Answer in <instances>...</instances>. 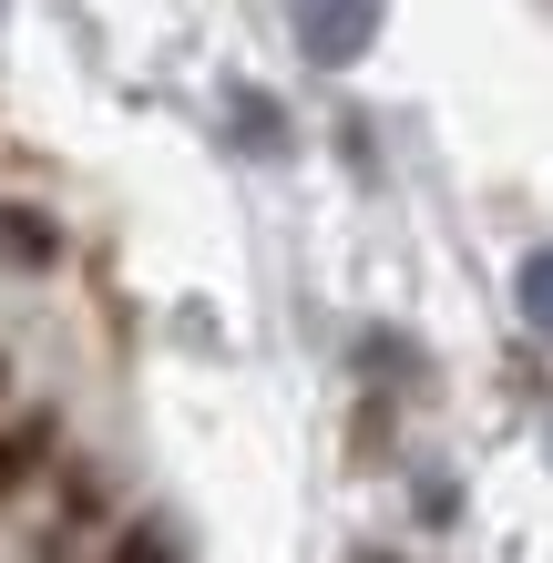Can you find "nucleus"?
<instances>
[{
  "label": "nucleus",
  "instance_id": "obj_2",
  "mask_svg": "<svg viewBox=\"0 0 553 563\" xmlns=\"http://www.w3.org/2000/svg\"><path fill=\"white\" fill-rule=\"evenodd\" d=\"M62 256V225L31 216V206H0V267H52Z\"/></svg>",
  "mask_w": 553,
  "mask_h": 563
},
{
  "label": "nucleus",
  "instance_id": "obj_6",
  "mask_svg": "<svg viewBox=\"0 0 553 563\" xmlns=\"http://www.w3.org/2000/svg\"><path fill=\"white\" fill-rule=\"evenodd\" d=\"M360 563H389V553H360Z\"/></svg>",
  "mask_w": 553,
  "mask_h": 563
},
{
  "label": "nucleus",
  "instance_id": "obj_5",
  "mask_svg": "<svg viewBox=\"0 0 553 563\" xmlns=\"http://www.w3.org/2000/svg\"><path fill=\"white\" fill-rule=\"evenodd\" d=\"M103 563H175V543H165V533H154V522H144V533H123V543H113Z\"/></svg>",
  "mask_w": 553,
  "mask_h": 563
},
{
  "label": "nucleus",
  "instance_id": "obj_7",
  "mask_svg": "<svg viewBox=\"0 0 553 563\" xmlns=\"http://www.w3.org/2000/svg\"><path fill=\"white\" fill-rule=\"evenodd\" d=\"M0 379H11V369H0Z\"/></svg>",
  "mask_w": 553,
  "mask_h": 563
},
{
  "label": "nucleus",
  "instance_id": "obj_3",
  "mask_svg": "<svg viewBox=\"0 0 553 563\" xmlns=\"http://www.w3.org/2000/svg\"><path fill=\"white\" fill-rule=\"evenodd\" d=\"M42 451H52V420H11V430H0V503L42 472Z\"/></svg>",
  "mask_w": 553,
  "mask_h": 563
},
{
  "label": "nucleus",
  "instance_id": "obj_4",
  "mask_svg": "<svg viewBox=\"0 0 553 563\" xmlns=\"http://www.w3.org/2000/svg\"><path fill=\"white\" fill-rule=\"evenodd\" d=\"M523 318L553 339V246H543V256H523Z\"/></svg>",
  "mask_w": 553,
  "mask_h": 563
},
{
  "label": "nucleus",
  "instance_id": "obj_1",
  "mask_svg": "<svg viewBox=\"0 0 553 563\" xmlns=\"http://www.w3.org/2000/svg\"><path fill=\"white\" fill-rule=\"evenodd\" d=\"M287 11H298V52L329 62V73H349V62L379 42V11H389V0H287Z\"/></svg>",
  "mask_w": 553,
  "mask_h": 563
}]
</instances>
